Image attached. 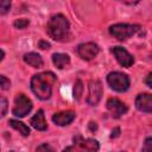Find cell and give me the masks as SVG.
I'll return each mask as SVG.
<instances>
[{"instance_id": "5b68a950", "label": "cell", "mask_w": 152, "mask_h": 152, "mask_svg": "<svg viewBox=\"0 0 152 152\" xmlns=\"http://www.w3.org/2000/svg\"><path fill=\"white\" fill-rule=\"evenodd\" d=\"M107 83L113 90L124 93L129 88V77L124 72L112 71L107 75Z\"/></svg>"}, {"instance_id": "2e32d148", "label": "cell", "mask_w": 152, "mask_h": 152, "mask_svg": "<svg viewBox=\"0 0 152 152\" xmlns=\"http://www.w3.org/2000/svg\"><path fill=\"white\" fill-rule=\"evenodd\" d=\"M10 125H11L14 129L19 131V133H20L21 135H24V137H27V135L30 134V128H28V126H26L24 122H21V121H19V120L11 119V120H10Z\"/></svg>"}, {"instance_id": "83f0119b", "label": "cell", "mask_w": 152, "mask_h": 152, "mask_svg": "<svg viewBox=\"0 0 152 152\" xmlns=\"http://www.w3.org/2000/svg\"><path fill=\"white\" fill-rule=\"evenodd\" d=\"M4 57H5V52H4V50H1V61L4 59Z\"/></svg>"}, {"instance_id": "ba28073f", "label": "cell", "mask_w": 152, "mask_h": 152, "mask_svg": "<svg viewBox=\"0 0 152 152\" xmlns=\"http://www.w3.org/2000/svg\"><path fill=\"white\" fill-rule=\"evenodd\" d=\"M100 48L97 46V44L93 43V42H88V43H82L77 46V53L82 59L86 61H90L94 57H96V55L99 53Z\"/></svg>"}, {"instance_id": "9c48e42d", "label": "cell", "mask_w": 152, "mask_h": 152, "mask_svg": "<svg viewBox=\"0 0 152 152\" xmlns=\"http://www.w3.org/2000/svg\"><path fill=\"white\" fill-rule=\"evenodd\" d=\"M112 52L115 57V59L118 61V63L125 68H129L133 63H134V58L133 56L124 48L121 46H114L112 49Z\"/></svg>"}, {"instance_id": "52a82bcc", "label": "cell", "mask_w": 152, "mask_h": 152, "mask_svg": "<svg viewBox=\"0 0 152 152\" xmlns=\"http://www.w3.org/2000/svg\"><path fill=\"white\" fill-rule=\"evenodd\" d=\"M102 97V83L99 80H93L88 84L87 102L90 106H96Z\"/></svg>"}, {"instance_id": "cb8c5ba5", "label": "cell", "mask_w": 152, "mask_h": 152, "mask_svg": "<svg viewBox=\"0 0 152 152\" xmlns=\"http://www.w3.org/2000/svg\"><path fill=\"white\" fill-rule=\"evenodd\" d=\"M50 43L45 42V40H39L38 42V48H40L42 50H46V49H50Z\"/></svg>"}, {"instance_id": "277c9868", "label": "cell", "mask_w": 152, "mask_h": 152, "mask_svg": "<svg viewBox=\"0 0 152 152\" xmlns=\"http://www.w3.org/2000/svg\"><path fill=\"white\" fill-rule=\"evenodd\" d=\"M139 28H140V26L137 24L119 23V24H114L109 27V33L118 40H126V39L131 38L133 34H135L139 31Z\"/></svg>"}, {"instance_id": "4316f807", "label": "cell", "mask_w": 152, "mask_h": 152, "mask_svg": "<svg viewBox=\"0 0 152 152\" xmlns=\"http://www.w3.org/2000/svg\"><path fill=\"white\" fill-rule=\"evenodd\" d=\"M89 127H90V129H91V131H95V129L97 128L96 124H94V122H90V124H89Z\"/></svg>"}, {"instance_id": "4fadbf2b", "label": "cell", "mask_w": 152, "mask_h": 152, "mask_svg": "<svg viewBox=\"0 0 152 152\" xmlns=\"http://www.w3.org/2000/svg\"><path fill=\"white\" fill-rule=\"evenodd\" d=\"M30 124L37 129V131H45L48 128V124L45 121V116H44V112L43 109H39L30 120Z\"/></svg>"}, {"instance_id": "484cf974", "label": "cell", "mask_w": 152, "mask_h": 152, "mask_svg": "<svg viewBox=\"0 0 152 152\" xmlns=\"http://www.w3.org/2000/svg\"><path fill=\"white\" fill-rule=\"evenodd\" d=\"M119 132H120V128H115V129H113V132H112V134H110V138H115V137H118V135H119Z\"/></svg>"}, {"instance_id": "7a4b0ae2", "label": "cell", "mask_w": 152, "mask_h": 152, "mask_svg": "<svg viewBox=\"0 0 152 152\" xmlns=\"http://www.w3.org/2000/svg\"><path fill=\"white\" fill-rule=\"evenodd\" d=\"M46 31L53 40L66 42L70 37V23L63 14H55L49 19Z\"/></svg>"}, {"instance_id": "d6986e66", "label": "cell", "mask_w": 152, "mask_h": 152, "mask_svg": "<svg viewBox=\"0 0 152 152\" xmlns=\"http://www.w3.org/2000/svg\"><path fill=\"white\" fill-rule=\"evenodd\" d=\"M141 152H152V137H148L145 139Z\"/></svg>"}, {"instance_id": "6da1fadb", "label": "cell", "mask_w": 152, "mask_h": 152, "mask_svg": "<svg viewBox=\"0 0 152 152\" xmlns=\"http://www.w3.org/2000/svg\"><path fill=\"white\" fill-rule=\"evenodd\" d=\"M56 82V75L51 71H44L33 75L31 78V89L40 100H49L52 94V86Z\"/></svg>"}, {"instance_id": "7402d4cb", "label": "cell", "mask_w": 152, "mask_h": 152, "mask_svg": "<svg viewBox=\"0 0 152 152\" xmlns=\"http://www.w3.org/2000/svg\"><path fill=\"white\" fill-rule=\"evenodd\" d=\"M0 86H1V89L2 90H7L11 87V82H10V80L6 76L1 75L0 76Z\"/></svg>"}, {"instance_id": "9a60e30c", "label": "cell", "mask_w": 152, "mask_h": 152, "mask_svg": "<svg viewBox=\"0 0 152 152\" xmlns=\"http://www.w3.org/2000/svg\"><path fill=\"white\" fill-rule=\"evenodd\" d=\"M52 62L56 68L64 69L70 64V57L66 53H53L52 55Z\"/></svg>"}, {"instance_id": "44dd1931", "label": "cell", "mask_w": 152, "mask_h": 152, "mask_svg": "<svg viewBox=\"0 0 152 152\" xmlns=\"http://www.w3.org/2000/svg\"><path fill=\"white\" fill-rule=\"evenodd\" d=\"M36 152H55V150L52 148V146L51 145H49V144H42V145H39L37 148H36Z\"/></svg>"}, {"instance_id": "ac0fdd59", "label": "cell", "mask_w": 152, "mask_h": 152, "mask_svg": "<svg viewBox=\"0 0 152 152\" xmlns=\"http://www.w3.org/2000/svg\"><path fill=\"white\" fill-rule=\"evenodd\" d=\"M28 24H30V21H28L27 19H24V18H21V19H17V20L13 23L14 27H15V28H19V30H24V28H26V27L28 26Z\"/></svg>"}, {"instance_id": "ffe728a7", "label": "cell", "mask_w": 152, "mask_h": 152, "mask_svg": "<svg viewBox=\"0 0 152 152\" xmlns=\"http://www.w3.org/2000/svg\"><path fill=\"white\" fill-rule=\"evenodd\" d=\"M11 8V2L7 0H2L0 1V13L1 14H6Z\"/></svg>"}, {"instance_id": "3957f363", "label": "cell", "mask_w": 152, "mask_h": 152, "mask_svg": "<svg viewBox=\"0 0 152 152\" xmlns=\"http://www.w3.org/2000/svg\"><path fill=\"white\" fill-rule=\"evenodd\" d=\"M100 144L95 139H83L81 135L74 138V144L65 147L62 152H97Z\"/></svg>"}, {"instance_id": "603a6c76", "label": "cell", "mask_w": 152, "mask_h": 152, "mask_svg": "<svg viewBox=\"0 0 152 152\" xmlns=\"http://www.w3.org/2000/svg\"><path fill=\"white\" fill-rule=\"evenodd\" d=\"M7 112V100L5 97H1V116H5Z\"/></svg>"}, {"instance_id": "7c38bea8", "label": "cell", "mask_w": 152, "mask_h": 152, "mask_svg": "<svg viewBox=\"0 0 152 152\" xmlns=\"http://www.w3.org/2000/svg\"><path fill=\"white\" fill-rule=\"evenodd\" d=\"M75 116L76 114L72 110H63V112H58L53 114L52 121L58 126H66L74 121Z\"/></svg>"}, {"instance_id": "5bb4252c", "label": "cell", "mask_w": 152, "mask_h": 152, "mask_svg": "<svg viewBox=\"0 0 152 152\" xmlns=\"http://www.w3.org/2000/svg\"><path fill=\"white\" fill-rule=\"evenodd\" d=\"M24 61L25 63H27L28 65L33 66V68H42L44 62L40 57V55L36 53V52H28L24 55Z\"/></svg>"}, {"instance_id": "e0dca14e", "label": "cell", "mask_w": 152, "mask_h": 152, "mask_svg": "<svg viewBox=\"0 0 152 152\" xmlns=\"http://www.w3.org/2000/svg\"><path fill=\"white\" fill-rule=\"evenodd\" d=\"M83 94V83L81 80H77L74 84V89H72V95L75 100H80L81 96Z\"/></svg>"}, {"instance_id": "30bf717a", "label": "cell", "mask_w": 152, "mask_h": 152, "mask_svg": "<svg viewBox=\"0 0 152 152\" xmlns=\"http://www.w3.org/2000/svg\"><path fill=\"white\" fill-rule=\"evenodd\" d=\"M107 109L112 113V115L114 118H120V116H122L124 114L127 113L128 107L122 101H120L119 99L112 97L107 101Z\"/></svg>"}, {"instance_id": "8fae6325", "label": "cell", "mask_w": 152, "mask_h": 152, "mask_svg": "<svg viewBox=\"0 0 152 152\" xmlns=\"http://www.w3.org/2000/svg\"><path fill=\"white\" fill-rule=\"evenodd\" d=\"M135 107L144 113H152V95L148 93H141L135 99Z\"/></svg>"}, {"instance_id": "8992f818", "label": "cell", "mask_w": 152, "mask_h": 152, "mask_svg": "<svg viewBox=\"0 0 152 152\" xmlns=\"http://www.w3.org/2000/svg\"><path fill=\"white\" fill-rule=\"evenodd\" d=\"M32 109V102L31 100L24 95V94H18L14 99V106L12 109L13 115L18 116V118H23L26 114H28Z\"/></svg>"}, {"instance_id": "d4e9b609", "label": "cell", "mask_w": 152, "mask_h": 152, "mask_svg": "<svg viewBox=\"0 0 152 152\" xmlns=\"http://www.w3.org/2000/svg\"><path fill=\"white\" fill-rule=\"evenodd\" d=\"M145 83H146V86H148L150 88H152V72H150V74L146 76Z\"/></svg>"}]
</instances>
